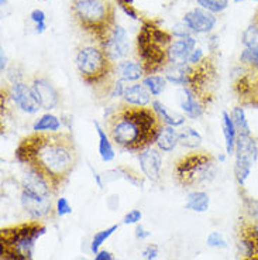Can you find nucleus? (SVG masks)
<instances>
[{
  "instance_id": "obj_1",
  "label": "nucleus",
  "mask_w": 258,
  "mask_h": 260,
  "mask_svg": "<svg viewBox=\"0 0 258 260\" xmlns=\"http://www.w3.org/2000/svg\"><path fill=\"white\" fill-rule=\"evenodd\" d=\"M16 160L46 180L57 192L78 162L73 137L69 132H32L20 140Z\"/></svg>"
},
{
  "instance_id": "obj_2",
  "label": "nucleus",
  "mask_w": 258,
  "mask_h": 260,
  "mask_svg": "<svg viewBox=\"0 0 258 260\" xmlns=\"http://www.w3.org/2000/svg\"><path fill=\"white\" fill-rule=\"evenodd\" d=\"M153 108L122 104L106 117L110 140L127 151H141L154 143L162 127Z\"/></svg>"
},
{
  "instance_id": "obj_3",
  "label": "nucleus",
  "mask_w": 258,
  "mask_h": 260,
  "mask_svg": "<svg viewBox=\"0 0 258 260\" xmlns=\"http://www.w3.org/2000/svg\"><path fill=\"white\" fill-rule=\"evenodd\" d=\"M75 67L85 84L92 86L97 95H110L116 81V64L107 57L100 44H82L75 52Z\"/></svg>"
},
{
  "instance_id": "obj_4",
  "label": "nucleus",
  "mask_w": 258,
  "mask_h": 260,
  "mask_svg": "<svg viewBox=\"0 0 258 260\" xmlns=\"http://www.w3.org/2000/svg\"><path fill=\"white\" fill-rule=\"evenodd\" d=\"M174 36L155 20H141V28L137 34V57L145 70V75L162 71L168 65V47Z\"/></svg>"
},
{
  "instance_id": "obj_5",
  "label": "nucleus",
  "mask_w": 258,
  "mask_h": 260,
  "mask_svg": "<svg viewBox=\"0 0 258 260\" xmlns=\"http://www.w3.org/2000/svg\"><path fill=\"white\" fill-rule=\"evenodd\" d=\"M71 14L77 26L97 44L116 26V9L110 0H71Z\"/></svg>"
},
{
  "instance_id": "obj_6",
  "label": "nucleus",
  "mask_w": 258,
  "mask_h": 260,
  "mask_svg": "<svg viewBox=\"0 0 258 260\" xmlns=\"http://www.w3.org/2000/svg\"><path fill=\"white\" fill-rule=\"evenodd\" d=\"M47 228L40 221L23 222L0 232L2 260H32L34 246Z\"/></svg>"
},
{
  "instance_id": "obj_7",
  "label": "nucleus",
  "mask_w": 258,
  "mask_h": 260,
  "mask_svg": "<svg viewBox=\"0 0 258 260\" xmlns=\"http://www.w3.org/2000/svg\"><path fill=\"white\" fill-rule=\"evenodd\" d=\"M216 173V158L206 151H194L181 157L174 169L175 180L185 188L210 182Z\"/></svg>"
},
{
  "instance_id": "obj_8",
  "label": "nucleus",
  "mask_w": 258,
  "mask_h": 260,
  "mask_svg": "<svg viewBox=\"0 0 258 260\" xmlns=\"http://www.w3.org/2000/svg\"><path fill=\"white\" fill-rule=\"evenodd\" d=\"M217 68L212 57H205L196 65H185V85L198 96L202 104L209 106L217 88Z\"/></svg>"
},
{
  "instance_id": "obj_9",
  "label": "nucleus",
  "mask_w": 258,
  "mask_h": 260,
  "mask_svg": "<svg viewBox=\"0 0 258 260\" xmlns=\"http://www.w3.org/2000/svg\"><path fill=\"white\" fill-rule=\"evenodd\" d=\"M234 176L243 187L258 158V146L251 135H239L234 150Z\"/></svg>"
},
{
  "instance_id": "obj_10",
  "label": "nucleus",
  "mask_w": 258,
  "mask_h": 260,
  "mask_svg": "<svg viewBox=\"0 0 258 260\" xmlns=\"http://www.w3.org/2000/svg\"><path fill=\"white\" fill-rule=\"evenodd\" d=\"M233 89L241 106L258 108V71L240 64L234 68Z\"/></svg>"
},
{
  "instance_id": "obj_11",
  "label": "nucleus",
  "mask_w": 258,
  "mask_h": 260,
  "mask_svg": "<svg viewBox=\"0 0 258 260\" xmlns=\"http://www.w3.org/2000/svg\"><path fill=\"white\" fill-rule=\"evenodd\" d=\"M7 96L13 101V104L19 108L20 111L34 115L41 109L37 99L34 96L31 84H27L24 81L13 82L7 88Z\"/></svg>"
},
{
  "instance_id": "obj_12",
  "label": "nucleus",
  "mask_w": 258,
  "mask_h": 260,
  "mask_svg": "<svg viewBox=\"0 0 258 260\" xmlns=\"http://www.w3.org/2000/svg\"><path fill=\"white\" fill-rule=\"evenodd\" d=\"M100 46L113 62L124 58L130 51L129 36L126 28L120 24H116L112 28L109 36L104 39L103 43H100Z\"/></svg>"
},
{
  "instance_id": "obj_13",
  "label": "nucleus",
  "mask_w": 258,
  "mask_h": 260,
  "mask_svg": "<svg viewBox=\"0 0 258 260\" xmlns=\"http://www.w3.org/2000/svg\"><path fill=\"white\" fill-rule=\"evenodd\" d=\"M34 96L39 102L40 108L44 111H52L59 105L61 95L55 85L46 77H34L31 81Z\"/></svg>"
},
{
  "instance_id": "obj_14",
  "label": "nucleus",
  "mask_w": 258,
  "mask_h": 260,
  "mask_svg": "<svg viewBox=\"0 0 258 260\" xmlns=\"http://www.w3.org/2000/svg\"><path fill=\"white\" fill-rule=\"evenodd\" d=\"M182 21L187 24L192 34H210L217 24V17L216 14L210 13L202 7H195L185 13Z\"/></svg>"
},
{
  "instance_id": "obj_15",
  "label": "nucleus",
  "mask_w": 258,
  "mask_h": 260,
  "mask_svg": "<svg viewBox=\"0 0 258 260\" xmlns=\"http://www.w3.org/2000/svg\"><path fill=\"white\" fill-rule=\"evenodd\" d=\"M20 202H21L23 209L34 221H40L51 212V197H43V195L32 194V192L21 189Z\"/></svg>"
},
{
  "instance_id": "obj_16",
  "label": "nucleus",
  "mask_w": 258,
  "mask_h": 260,
  "mask_svg": "<svg viewBox=\"0 0 258 260\" xmlns=\"http://www.w3.org/2000/svg\"><path fill=\"white\" fill-rule=\"evenodd\" d=\"M138 161H140L142 176L153 182L160 180L162 170V156L160 150L153 146L141 150L138 154Z\"/></svg>"
},
{
  "instance_id": "obj_17",
  "label": "nucleus",
  "mask_w": 258,
  "mask_h": 260,
  "mask_svg": "<svg viewBox=\"0 0 258 260\" xmlns=\"http://www.w3.org/2000/svg\"><path fill=\"white\" fill-rule=\"evenodd\" d=\"M196 48V39L188 36L183 39H176L168 47V64L169 65H187L191 54Z\"/></svg>"
},
{
  "instance_id": "obj_18",
  "label": "nucleus",
  "mask_w": 258,
  "mask_h": 260,
  "mask_svg": "<svg viewBox=\"0 0 258 260\" xmlns=\"http://www.w3.org/2000/svg\"><path fill=\"white\" fill-rule=\"evenodd\" d=\"M179 106L185 112V115L191 119H199L206 109V106L200 102L189 88H182L179 92Z\"/></svg>"
},
{
  "instance_id": "obj_19",
  "label": "nucleus",
  "mask_w": 258,
  "mask_h": 260,
  "mask_svg": "<svg viewBox=\"0 0 258 260\" xmlns=\"http://www.w3.org/2000/svg\"><path fill=\"white\" fill-rule=\"evenodd\" d=\"M116 74L123 82H136L145 77V70L140 61L123 59L116 65Z\"/></svg>"
},
{
  "instance_id": "obj_20",
  "label": "nucleus",
  "mask_w": 258,
  "mask_h": 260,
  "mask_svg": "<svg viewBox=\"0 0 258 260\" xmlns=\"http://www.w3.org/2000/svg\"><path fill=\"white\" fill-rule=\"evenodd\" d=\"M154 144L157 149L160 151H164V153L174 151L175 147L179 144V130H176V127H174V126L162 124V127L157 135Z\"/></svg>"
},
{
  "instance_id": "obj_21",
  "label": "nucleus",
  "mask_w": 258,
  "mask_h": 260,
  "mask_svg": "<svg viewBox=\"0 0 258 260\" xmlns=\"http://www.w3.org/2000/svg\"><path fill=\"white\" fill-rule=\"evenodd\" d=\"M123 101H124V104L131 105V106H149L151 104V93L142 85V82L129 85V86H126Z\"/></svg>"
},
{
  "instance_id": "obj_22",
  "label": "nucleus",
  "mask_w": 258,
  "mask_h": 260,
  "mask_svg": "<svg viewBox=\"0 0 258 260\" xmlns=\"http://www.w3.org/2000/svg\"><path fill=\"white\" fill-rule=\"evenodd\" d=\"M222 129H223V136H225V144H226V153L229 156L234 154L236 150V142H237V129L233 122L232 115L229 112H222Z\"/></svg>"
},
{
  "instance_id": "obj_23",
  "label": "nucleus",
  "mask_w": 258,
  "mask_h": 260,
  "mask_svg": "<svg viewBox=\"0 0 258 260\" xmlns=\"http://www.w3.org/2000/svg\"><path fill=\"white\" fill-rule=\"evenodd\" d=\"M95 127H96L97 137H99V156L102 158V161L110 162L115 160V149H113V144H112V140H110L107 132L100 126L99 122H93Z\"/></svg>"
},
{
  "instance_id": "obj_24",
  "label": "nucleus",
  "mask_w": 258,
  "mask_h": 260,
  "mask_svg": "<svg viewBox=\"0 0 258 260\" xmlns=\"http://www.w3.org/2000/svg\"><path fill=\"white\" fill-rule=\"evenodd\" d=\"M151 106L154 112L158 115V117L161 119V122L164 124H168V126H174V127H178V126H182L185 123V116H182L179 113H175V112H171L168 109L165 105L160 102V101H153L151 102Z\"/></svg>"
},
{
  "instance_id": "obj_25",
  "label": "nucleus",
  "mask_w": 258,
  "mask_h": 260,
  "mask_svg": "<svg viewBox=\"0 0 258 260\" xmlns=\"http://www.w3.org/2000/svg\"><path fill=\"white\" fill-rule=\"evenodd\" d=\"M209 205H210V198L205 191H194L188 195L185 208L202 214L209 209Z\"/></svg>"
},
{
  "instance_id": "obj_26",
  "label": "nucleus",
  "mask_w": 258,
  "mask_h": 260,
  "mask_svg": "<svg viewBox=\"0 0 258 260\" xmlns=\"http://www.w3.org/2000/svg\"><path fill=\"white\" fill-rule=\"evenodd\" d=\"M61 127H62V122L52 113H44L32 124L34 132H59Z\"/></svg>"
},
{
  "instance_id": "obj_27",
  "label": "nucleus",
  "mask_w": 258,
  "mask_h": 260,
  "mask_svg": "<svg viewBox=\"0 0 258 260\" xmlns=\"http://www.w3.org/2000/svg\"><path fill=\"white\" fill-rule=\"evenodd\" d=\"M167 78L164 75H158V74H151V75H145L142 78V85L149 89L151 96H160L162 92L167 88Z\"/></svg>"
},
{
  "instance_id": "obj_28",
  "label": "nucleus",
  "mask_w": 258,
  "mask_h": 260,
  "mask_svg": "<svg viewBox=\"0 0 258 260\" xmlns=\"http://www.w3.org/2000/svg\"><path fill=\"white\" fill-rule=\"evenodd\" d=\"M202 143V136L199 132H196L192 127H182L179 130V144L187 149H196Z\"/></svg>"
},
{
  "instance_id": "obj_29",
  "label": "nucleus",
  "mask_w": 258,
  "mask_h": 260,
  "mask_svg": "<svg viewBox=\"0 0 258 260\" xmlns=\"http://www.w3.org/2000/svg\"><path fill=\"white\" fill-rule=\"evenodd\" d=\"M230 115H232L233 122L236 124V129H237L239 135H251V129H250V124H248V120L245 116L244 106L240 105V106L233 108Z\"/></svg>"
},
{
  "instance_id": "obj_30",
  "label": "nucleus",
  "mask_w": 258,
  "mask_h": 260,
  "mask_svg": "<svg viewBox=\"0 0 258 260\" xmlns=\"http://www.w3.org/2000/svg\"><path fill=\"white\" fill-rule=\"evenodd\" d=\"M241 43L244 48H254L258 50V23L255 20H251V23L245 27L241 36Z\"/></svg>"
},
{
  "instance_id": "obj_31",
  "label": "nucleus",
  "mask_w": 258,
  "mask_h": 260,
  "mask_svg": "<svg viewBox=\"0 0 258 260\" xmlns=\"http://www.w3.org/2000/svg\"><path fill=\"white\" fill-rule=\"evenodd\" d=\"M117 229H119V225H112V226H109L107 229H103V231H99V232H96L91 243L92 252L96 254L97 252L100 250V246H102L104 242L109 239L112 235L116 232Z\"/></svg>"
},
{
  "instance_id": "obj_32",
  "label": "nucleus",
  "mask_w": 258,
  "mask_h": 260,
  "mask_svg": "<svg viewBox=\"0 0 258 260\" xmlns=\"http://www.w3.org/2000/svg\"><path fill=\"white\" fill-rule=\"evenodd\" d=\"M198 6L213 14H219L229 7V0H196Z\"/></svg>"
},
{
  "instance_id": "obj_33",
  "label": "nucleus",
  "mask_w": 258,
  "mask_h": 260,
  "mask_svg": "<svg viewBox=\"0 0 258 260\" xmlns=\"http://www.w3.org/2000/svg\"><path fill=\"white\" fill-rule=\"evenodd\" d=\"M240 64L244 65L250 70L258 71V50L254 48H244L240 54Z\"/></svg>"
},
{
  "instance_id": "obj_34",
  "label": "nucleus",
  "mask_w": 258,
  "mask_h": 260,
  "mask_svg": "<svg viewBox=\"0 0 258 260\" xmlns=\"http://www.w3.org/2000/svg\"><path fill=\"white\" fill-rule=\"evenodd\" d=\"M116 170L120 178H124V180H127V181L131 182V184H134V185H142V178L140 177V174L136 173L133 169L120 166V167H117Z\"/></svg>"
},
{
  "instance_id": "obj_35",
  "label": "nucleus",
  "mask_w": 258,
  "mask_h": 260,
  "mask_svg": "<svg viewBox=\"0 0 258 260\" xmlns=\"http://www.w3.org/2000/svg\"><path fill=\"white\" fill-rule=\"evenodd\" d=\"M207 246L210 247H216V249H226L227 247V242L225 239V236L217 232V231H213L209 234L206 239Z\"/></svg>"
},
{
  "instance_id": "obj_36",
  "label": "nucleus",
  "mask_w": 258,
  "mask_h": 260,
  "mask_svg": "<svg viewBox=\"0 0 258 260\" xmlns=\"http://www.w3.org/2000/svg\"><path fill=\"white\" fill-rule=\"evenodd\" d=\"M119 7L122 9L124 13L129 16L130 19L133 20H140V14L137 12L136 6L133 3V0H116Z\"/></svg>"
},
{
  "instance_id": "obj_37",
  "label": "nucleus",
  "mask_w": 258,
  "mask_h": 260,
  "mask_svg": "<svg viewBox=\"0 0 258 260\" xmlns=\"http://www.w3.org/2000/svg\"><path fill=\"white\" fill-rule=\"evenodd\" d=\"M171 34L174 36L175 39H183V37H188V36H192V31L188 28V26L183 21H181V23H176V24L172 27Z\"/></svg>"
},
{
  "instance_id": "obj_38",
  "label": "nucleus",
  "mask_w": 258,
  "mask_h": 260,
  "mask_svg": "<svg viewBox=\"0 0 258 260\" xmlns=\"http://www.w3.org/2000/svg\"><path fill=\"white\" fill-rule=\"evenodd\" d=\"M241 225L250 232L251 238L255 242V245L258 247V221H252V219H243Z\"/></svg>"
},
{
  "instance_id": "obj_39",
  "label": "nucleus",
  "mask_w": 258,
  "mask_h": 260,
  "mask_svg": "<svg viewBox=\"0 0 258 260\" xmlns=\"http://www.w3.org/2000/svg\"><path fill=\"white\" fill-rule=\"evenodd\" d=\"M142 214L140 209H131L130 212L124 215V218H123V223L124 225H134V223H138V222L141 221Z\"/></svg>"
},
{
  "instance_id": "obj_40",
  "label": "nucleus",
  "mask_w": 258,
  "mask_h": 260,
  "mask_svg": "<svg viewBox=\"0 0 258 260\" xmlns=\"http://www.w3.org/2000/svg\"><path fill=\"white\" fill-rule=\"evenodd\" d=\"M72 212V207L69 201L64 198V197H61L58 198V201H57V214L59 216H65V215H69Z\"/></svg>"
},
{
  "instance_id": "obj_41",
  "label": "nucleus",
  "mask_w": 258,
  "mask_h": 260,
  "mask_svg": "<svg viewBox=\"0 0 258 260\" xmlns=\"http://www.w3.org/2000/svg\"><path fill=\"white\" fill-rule=\"evenodd\" d=\"M158 254H160V249L154 243L147 245V246L144 247V250H142V257L145 260H155L158 257Z\"/></svg>"
},
{
  "instance_id": "obj_42",
  "label": "nucleus",
  "mask_w": 258,
  "mask_h": 260,
  "mask_svg": "<svg viewBox=\"0 0 258 260\" xmlns=\"http://www.w3.org/2000/svg\"><path fill=\"white\" fill-rule=\"evenodd\" d=\"M30 19L34 24H41V23H47V16L44 13V10L41 9H34L30 13Z\"/></svg>"
},
{
  "instance_id": "obj_43",
  "label": "nucleus",
  "mask_w": 258,
  "mask_h": 260,
  "mask_svg": "<svg viewBox=\"0 0 258 260\" xmlns=\"http://www.w3.org/2000/svg\"><path fill=\"white\" fill-rule=\"evenodd\" d=\"M205 57H206V55L203 54V51H202L200 48H195L194 51H192V54H191L189 59H188V64H189V65L199 64L200 61L205 58Z\"/></svg>"
},
{
  "instance_id": "obj_44",
  "label": "nucleus",
  "mask_w": 258,
  "mask_h": 260,
  "mask_svg": "<svg viewBox=\"0 0 258 260\" xmlns=\"http://www.w3.org/2000/svg\"><path fill=\"white\" fill-rule=\"evenodd\" d=\"M124 91H126V86L123 85V81L117 79L113 88H112V92H110V96H117V98H123L124 95Z\"/></svg>"
},
{
  "instance_id": "obj_45",
  "label": "nucleus",
  "mask_w": 258,
  "mask_h": 260,
  "mask_svg": "<svg viewBox=\"0 0 258 260\" xmlns=\"http://www.w3.org/2000/svg\"><path fill=\"white\" fill-rule=\"evenodd\" d=\"M134 234H136L137 239H140V241H144V239H147L150 235H151L149 231H145V229H144L141 225H137L136 232H134Z\"/></svg>"
},
{
  "instance_id": "obj_46",
  "label": "nucleus",
  "mask_w": 258,
  "mask_h": 260,
  "mask_svg": "<svg viewBox=\"0 0 258 260\" xmlns=\"http://www.w3.org/2000/svg\"><path fill=\"white\" fill-rule=\"evenodd\" d=\"M93 260H115L113 259V254L107 252V250H99L96 254H95V259Z\"/></svg>"
},
{
  "instance_id": "obj_47",
  "label": "nucleus",
  "mask_w": 258,
  "mask_h": 260,
  "mask_svg": "<svg viewBox=\"0 0 258 260\" xmlns=\"http://www.w3.org/2000/svg\"><path fill=\"white\" fill-rule=\"evenodd\" d=\"M6 68H7V57H6V54H5V51L2 50V51H0V71L5 72L6 71Z\"/></svg>"
},
{
  "instance_id": "obj_48",
  "label": "nucleus",
  "mask_w": 258,
  "mask_h": 260,
  "mask_svg": "<svg viewBox=\"0 0 258 260\" xmlns=\"http://www.w3.org/2000/svg\"><path fill=\"white\" fill-rule=\"evenodd\" d=\"M46 30H47V23L35 24V32H37V34H43Z\"/></svg>"
},
{
  "instance_id": "obj_49",
  "label": "nucleus",
  "mask_w": 258,
  "mask_h": 260,
  "mask_svg": "<svg viewBox=\"0 0 258 260\" xmlns=\"http://www.w3.org/2000/svg\"><path fill=\"white\" fill-rule=\"evenodd\" d=\"M241 260H258V253L251 256V257H247V259H241Z\"/></svg>"
},
{
  "instance_id": "obj_50",
  "label": "nucleus",
  "mask_w": 258,
  "mask_h": 260,
  "mask_svg": "<svg viewBox=\"0 0 258 260\" xmlns=\"http://www.w3.org/2000/svg\"><path fill=\"white\" fill-rule=\"evenodd\" d=\"M252 20H255L258 23V9H257V12H255V14H254V17H252Z\"/></svg>"
},
{
  "instance_id": "obj_51",
  "label": "nucleus",
  "mask_w": 258,
  "mask_h": 260,
  "mask_svg": "<svg viewBox=\"0 0 258 260\" xmlns=\"http://www.w3.org/2000/svg\"><path fill=\"white\" fill-rule=\"evenodd\" d=\"M0 5H2V6H6L7 0H0Z\"/></svg>"
},
{
  "instance_id": "obj_52",
  "label": "nucleus",
  "mask_w": 258,
  "mask_h": 260,
  "mask_svg": "<svg viewBox=\"0 0 258 260\" xmlns=\"http://www.w3.org/2000/svg\"><path fill=\"white\" fill-rule=\"evenodd\" d=\"M233 2H234V3H243L244 0H233Z\"/></svg>"
},
{
  "instance_id": "obj_53",
  "label": "nucleus",
  "mask_w": 258,
  "mask_h": 260,
  "mask_svg": "<svg viewBox=\"0 0 258 260\" xmlns=\"http://www.w3.org/2000/svg\"><path fill=\"white\" fill-rule=\"evenodd\" d=\"M252 2H258V0H252Z\"/></svg>"
},
{
  "instance_id": "obj_54",
  "label": "nucleus",
  "mask_w": 258,
  "mask_h": 260,
  "mask_svg": "<svg viewBox=\"0 0 258 260\" xmlns=\"http://www.w3.org/2000/svg\"><path fill=\"white\" fill-rule=\"evenodd\" d=\"M174 260H176V259H174Z\"/></svg>"
}]
</instances>
